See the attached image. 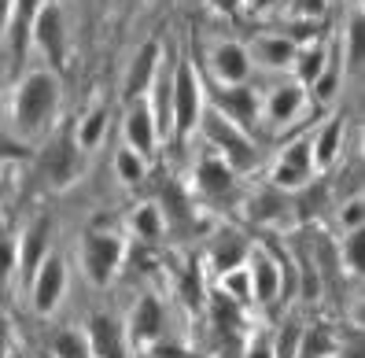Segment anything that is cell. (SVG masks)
I'll list each match as a JSON object with an SVG mask.
<instances>
[{
    "label": "cell",
    "instance_id": "1",
    "mask_svg": "<svg viewBox=\"0 0 365 358\" xmlns=\"http://www.w3.org/2000/svg\"><path fill=\"white\" fill-rule=\"evenodd\" d=\"M63 111V81L59 71L52 67H30L26 74H19L11 89V122L15 130L37 140L56 130Z\"/></svg>",
    "mask_w": 365,
    "mask_h": 358
},
{
    "label": "cell",
    "instance_id": "2",
    "mask_svg": "<svg viewBox=\"0 0 365 358\" xmlns=\"http://www.w3.org/2000/svg\"><path fill=\"white\" fill-rule=\"evenodd\" d=\"M207 111V81L196 71V63L181 56L170 71V137L185 144L192 133H200V118Z\"/></svg>",
    "mask_w": 365,
    "mask_h": 358
},
{
    "label": "cell",
    "instance_id": "3",
    "mask_svg": "<svg viewBox=\"0 0 365 358\" xmlns=\"http://www.w3.org/2000/svg\"><path fill=\"white\" fill-rule=\"evenodd\" d=\"M200 130H203V137H207V144H210V152L222 155L236 174L251 170L255 159H259V148L251 144V133L240 130L236 122H229L225 115H218L210 103H207V111H203V118H200Z\"/></svg>",
    "mask_w": 365,
    "mask_h": 358
},
{
    "label": "cell",
    "instance_id": "4",
    "mask_svg": "<svg viewBox=\"0 0 365 358\" xmlns=\"http://www.w3.org/2000/svg\"><path fill=\"white\" fill-rule=\"evenodd\" d=\"M37 174L45 178L48 188H71L85 174V152L78 148L74 130H59L45 148L37 152Z\"/></svg>",
    "mask_w": 365,
    "mask_h": 358
},
{
    "label": "cell",
    "instance_id": "5",
    "mask_svg": "<svg viewBox=\"0 0 365 358\" xmlns=\"http://www.w3.org/2000/svg\"><path fill=\"white\" fill-rule=\"evenodd\" d=\"M78 259H81V270L96 288H107L115 281V273L125 259V244L118 233H103V229H89L78 244Z\"/></svg>",
    "mask_w": 365,
    "mask_h": 358
},
{
    "label": "cell",
    "instance_id": "6",
    "mask_svg": "<svg viewBox=\"0 0 365 358\" xmlns=\"http://www.w3.org/2000/svg\"><path fill=\"white\" fill-rule=\"evenodd\" d=\"M207 71L214 78V86H244V81H251L255 63H251L247 45L222 37L207 48Z\"/></svg>",
    "mask_w": 365,
    "mask_h": 358
},
{
    "label": "cell",
    "instance_id": "7",
    "mask_svg": "<svg viewBox=\"0 0 365 358\" xmlns=\"http://www.w3.org/2000/svg\"><path fill=\"white\" fill-rule=\"evenodd\" d=\"M67 262H63L56 251H48L45 255V262H41L37 270H34V277L26 281L30 285V303H34V310L41 314V318H48V314L63 303V296H67Z\"/></svg>",
    "mask_w": 365,
    "mask_h": 358
},
{
    "label": "cell",
    "instance_id": "8",
    "mask_svg": "<svg viewBox=\"0 0 365 358\" xmlns=\"http://www.w3.org/2000/svg\"><path fill=\"white\" fill-rule=\"evenodd\" d=\"M314 174L317 170H314V155H310V137H295L292 144L281 148V155H277L269 181H273V188H281V193H295V188L310 185Z\"/></svg>",
    "mask_w": 365,
    "mask_h": 358
},
{
    "label": "cell",
    "instance_id": "9",
    "mask_svg": "<svg viewBox=\"0 0 365 358\" xmlns=\"http://www.w3.org/2000/svg\"><path fill=\"white\" fill-rule=\"evenodd\" d=\"M30 48H37L52 67H59L63 56H67V19H63V8L56 0H45L34 19V30H30Z\"/></svg>",
    "mask_w": 365,
    "mask_h": 358
},
{
    "label": "cell",
    "instance_id": "10",
    "mask_svg": "<svg viewBox=\"0 0 365 358\" xmlns=\"http://www.w3.org/2000/svg\"><path fill=\"white\" fill-rule=\"evenodd\" d=\"M52 218L48 215H37L23 225V233L15 237V273L23 281L34 277V270L45 262V255L52 251Z\"/></svg>",
    "mask_w": 365,
    "mask_h": 358
},
{
    "label": "cell",
    "instance_id": "11",
    "mask_svg": "<svg viewBox=\"0 0 365 358\" xmlns=\"http://www.w3.org/2000/svg\"><path fill=\"white\" fill-rule=\"evenodd\" d=\"M207 103L218 115H225L229 122H236L240 130H247V133L259 126L262 100H259V93H255L247 81H244V86H218L214 93H207Z\"/></svg>",
    "mask_w": 365,
    "mask_h": 358
},
{
    "label": "cell",
    "instance_id": "12",
    "mask_svg": "<svg viewBox=\"0 0 365 358\" xmlns=\"http://www.w3.org/2000/svg\"><path fill=\"white\" fill-rule=\"evenodd\" d=\"M307 103H310L307 89L299 86V81H284V86H273V89L266 93L259 115L273 126V130H288V126H295L299 115L307 111Z\"/></svg>",
    "mask_w": 365,
    "mask_h": 358
},
{
    "label": "cell",
    "instance_id": "13",
    "mask_svg": "<svg viewBox=\"0 0 365 358\" xmlns=\"http://www.w3.org/2000/svg\"><path fill=\"white\" fill-rule=\"evenodd\" d=\"M159 71H163V45H159V41H144V45L133 52L130 67H125L122 96H125V100H140V96H148V89L155 86Z\"/></svg>",
    "mask_w": 365,
    "mask_h": 358
},
{
    "label": "cell",
    "instance_id": "14",
    "mask_svg": "<svg viewBox=\"0 0 365 358\" xmlns=\"http://www.w3.org/2000/svg\"><path fill=\"white\" fill-rule=\"evenodd\" d=\"M247 277H251V303H273L281 296V285H284V270L277 262L266 247H251L247 251Z\"/></svg>",
    "mask_w": 365,
    "mask_h": 358
},
{
    "label": "cell",
    "instance_id": "15",
    "mask_svg": "<svg viewBox=\"0 0 365 358\" xmlns=\"http://www.w3.org/2000/svg\"><path fill=\"white\" fill-rule=\"evenodd\" d=\"M85 344H89V358H130L125 325H118L103 310H96L89 318V325H85Z\"/></svg>",
    "mask_w": 365,
    "mask_h": 358
},
{
    "label": "cell",
    "instance_id": "16",
    "mask_svg": "<svg viewBox=\"0 0 365 358\" xmlns=\"http://www.w3.org/2000/svg\"><path fill=\"white\" fill-rule=\"evenodd\" d=\"M122 137L140 155H152L159 148L163 130H159V122H155V115H152V108H148L144 96L140 100H130V111H125V122H122Z\"/></svg>",
    "mask_w": 365,
    "mask_h": 358
},
{
    "label": "cell",
    "instance_id": "17",
    "mask_svg": "<svg viewBox=\"0 0 365 358\" xmlns=\"http://www.w3.org/2000/svg\"><path fill=\"white\" fill-rule=\"evenodd\" d=\"M163 303L159 296H152V292H144V296L133 303L130 310V322H125V340H130L133 347H152L159 336H163Z\"/></svg>",
    "mask_w": 365,
    "mask_h": 358
},
{
    "label": "cell",
    "instance_id": "18",
    "mask_svg": "<svg viewBox=\"0 0 365 358\" xmlns=\"http://www.w3.org/2000/svg\"><path fill=\"white\" fill-rule=\"evenodd\" d=\"M41 4H45V0H11L4 41H8V52H11L15 63L26 59V52H30V30H34V19H37Z\"/></svg>",
    "mask_w": 365,
    "mask_h": 358
},
{
    "label": "cell",
    "instance_id": "19",
    "mask_svg": "<svg viewBox=\"0 0 365 358\" xmlns=\"http://www.w3.org/2000/svg\"><path fill=\"white\" fill-rule=\"evenodd\" d=\"M295 41L284 37V34H262L255 37V45L247 48L251 52V63L255 67H266V71H288L292 59H295Z\"/></svg>",
    "mask_w": 365,
    "mask_h": 358
},
{
    "label": "cell",
    "instance_id": "20",
    "mask_svg": "<svg viewBox=\"0 0 365 358\" xmlns=\"http://www.w3.org/2000/svg\"><path fill=\"white\" fill-rule=\"evenodd\" d=\"M247 251L251 244L244 240V233H236V229H218V233L210 237V247H207V262L225 273L232 266H244L247 262Z\"/></svg>",
    "mask_w": 365,
    "mask_h": 358
},
{
    "label": "cell",
    "instance_id": "21",
    "mask_svg": "<svg viewBox=\"0 0 365 358\" xmlns=\"http://www.w3.org/2000/svg\"><path fill=\"white\" fill-rule=\"evenodd\" d=\"M232 181H236V170H232L222 155L207 152V155L196 163V188H200L207 200H218V196L232 193Z\"/></svg>",
    "mask_w": 365,
    "mask_h": 358
},
{
    "label": "cell",
    "instance_id": "22",
    "mask_svg": "<svg viewBox=\"0 0 365 358\" xmlns=\"http://www.w3.org/2000/svg\"><path fill=\"white\" fill-rule=\"evenodd\" d=\"M332 48L329 45H321V41H307V45H299L295 48V59H292V71H295V81L303 89H310L314 81L325 74V67L332 63Z\"/></svg>",
    "mask_w": 365,
    "mask_h": 358
},
{
    "label": "cell",
    "instance_id": "23",
    "mask_svg": "<svg viewBox=\"0 0 365 358\" xmlns=\"http://www.w3.org/2000/svg\"><path fill=\"white\" fill-rule=\"evenodd\" d=\"M339 152H343V118H329L321 130L310 137V155H314V170L317 174H325V170H332L336 166V159H339Z\"/></svg>",
    "mask_w": 365,
    "mask_h": 358
},
{
    "label": "cell",
    "instance_id": "24",
    "mask_svg": "<svg viewBox=\"0 0 365 358\" xmlns=\"http://www.w3.org/2000/svg\"><path fill=\"white\" fill-rule=\"evenodd\" d=\"M107 126H111V111H107L103 103H96V108H89V111L81 115V122L74 126V140H78V148H81L85 155L100 148Z\"/></svg>",
    "mask_w": 365,
    "mask_h": 358
},
{
    "label": "cell",
    "instance_id": "25",
    "mask_svg": "<svg viewBox=\"0 0 365 358\" xmlns=\"http://www.w3.org/2000/svg\"><path fill=\"white\" fill-rule=\"evenodd\" d=\"M130 229H133L140 240H159L163 229H166V218H163L159 203H140L133 215H130Z\"/></svg>",
    "mask_w": 365,
    "mask_h": 358
},
{
    "label": "cell",
    "instance_id": "26",
    "mask_svg": "<svg viewBox=\"0 0 365 358\" xmlns=\"http://www.w3.org/2000/svg\"><path fill=\"white\" fill-rule=\"evenodd\" d=\"M115 174H118V181L122 185H140L144 178H148V159L140 155V152H133L130 144H125V148H118L115 152Z\"/></svg>",
    "mask_w": 365,
    "mask_h": 358
},
{
    "label": "cell",
    "instance_id": "27",
    "mask_svg": "<svg viewBox=\"0 0 365 358\" xmlns=\"http://www.w3.org/2000/svg\"><path fill=\"white\" fill-rule=\"evenodd\" d=\"M218 285H222L218 292H225L232 303H240V307L251 303V277H247V266H232V270L218 273Z\"/></svg>",
    "mask_w": 365,
    "mask_h": 358
},
{
    "label": "cell",
    "instance_id": "28",
    "mask_svg": "<svg viewBox=\"0 0 365 358\" xmlns=\"http://www.w3.org/2000/svg\"><path fill=\"white\" fill-rule=\"evenodd\" d=\"M52 358H89L85 332L81 329H59L52 336Z\"/></svg>",
    "mask_w": 365,
    "mask_h": 358
},
{
    "label": "cell",
    "instance_id": "29",
    "mask_svg": "<svg viewBox=\"0 0 365 358\" xmlns=\"http://www.w3.org/2000/svg\"><path fill=\"white\" fill-rule=\"evenodd\" d=\"M210 318L222 332H232L236 325H240V303H232L225 292H214L210 296Z\"/></svg>",
    "mask_w": 365,
    "mask_h": 358
},
{
    "label": "cell",
    "instance_id": "30",
    "mask_svg": "<svg viewBox=\"0 0 365 358\" xmlns=\"http://www.w3.org/2000/svg\"><path fill=\"white\" fill-rule=\"evenodd\" d=\"M343 63H351L354 71L361 67V8L351 11L347 34H343Z\"/></svg>",
    "mask_w": 365,
    "mask_h": 358
},
{
    "label": "cell",
    "instance_id": "31",
    "mask_svg": "<svg viewBox=\"0 0 365 358\" xmlns=\"http://www.w3.org/2000/svg\"><path fill=\"white\" fill-rule=\"evenodd\" d=\"M361 251H365V229H354V233H347V240H343V266L351 273H361V266H365Z\"/></svg>",
    "mask_w": 365,
    "mask_h": 358
},
{
    "label": "cell",
    "instance_id": "32",
    "mask_svg": "<svg viewBox=\"0 0 365 358\" xmlns=\"http://www.w3.org/2000/svg\"><path fill=\"white\" fill-rule=\"evenodd\" d=\"M281 203H284V200H281V188H273V193H262L259 200L251 203V218H255V222H273V218L284 210Z\"/></svg>",
    "mask_w": 365,
    "mask_h": 358
},
{
    "label": "cell",
    "instance_id": "33",
    "mask_svg": "<svg viewBox=\"0 0 365 358\" xmlns=\"http://www.w3.org/2000/svg\"><path fill=\"white\" fill-rule=\"evenodd\" d=\"M15 277V233L0 229V288Z\"/></svg>",
    "mask_w": 365,
    "mask_h": 358
},
{
    "label": "cell",
    "instance_id": "34",
    "mask_svg": "<svg viewBox=\"0 0 365 358\" xmlns=\"http://www.w3.org/2000/svg\"><path fill=\"white\" fill-rule=\"evenodd\" d=\"M339 225L343 233H354V229H365V200L361 196H351L339 210Z\"/></svg>",
    "mask_w": 365,
    "mask_h": 358
},
{
    "label": "cell",
    "instance_id": "35",
    "mask_svg": "<svg viewBox=\"0 0 365 358\" xmlns=\"http://www.w3.org/2000/svg\"><path fill=\"white\" fill-rule=\"evenodd\" d=\"M240 358H277V351H273V340L266 332H259V336H251L247 340V347H244V354Z\"/></svg>",
    "mask_w": 365,
    "mask_h": 358
},
{
    "label": "cell",
    "instance_id": "36",
    "mask_svg": "<svg viewBox=\"0 0 365 358\" xmlns=\"http://www.w3.org/2000/svg\"><path fill=\"white\" fill-rule=\"evenodd\" d=\"M295 19H321L329 8V0H288Z\"/></svg>",
    "mask_w": 365,
    "mask_h": 358
},
{
    "label": "cell",
    "instance_id": "37",
    "mask_svg": "<svg viewBox=\"0 0 365 358\" xmlns=\"http://www.w3.org/2000/svg\"><path fill=\"white\" fill-rule=\"evenodd\" d=\"M11 354V325L0 318V358H8Z\"/></svg>",
    "mask_w": 365,
    "mask_h": 358
},
{
    "label": "cell",
    "instance_id": "38",
    "mask_svg": "<svg viewBox=\"0 0 365 358\" xmlns=\"http://www.w3.org/2000/svg\"><path fill=\"white\" fill-rule=\"evenodd\" d=\"M277 4H288V0H251V8H255V11H273Z\"/></svg>",
    "mask_w": 365,
    "mask_h": 358
},
{
    "label": "cell",
    "instance_id": "39",
    "mask_svg": "<svg viewBox=\"0 0 365 358\" xmlns=\"http://www.w3.org/2000/svg\"><path fill=\"white\" fill-rule=\"evenodd\" d=\"M8 15H11V0H0V37H4V26H8Z\"/></svg>",
    "mask_w": 365,
    "mask_h": 358
},
{
    "label": "cell",
    "instance_id": "40",
    "mask_svg": "<svg viewBox=\"0 0 365 358\" xmlns=\"http://www.w3.org/2000/svg\"><path fill=\"white\" fill-rule=\"evenodd\" d=\"M210 4H214V8H218V11H232L236 4H240V0H210Z\"/></svg>",
    "mask_w": 365,
    "mask_h": 358
}]
</instances>
